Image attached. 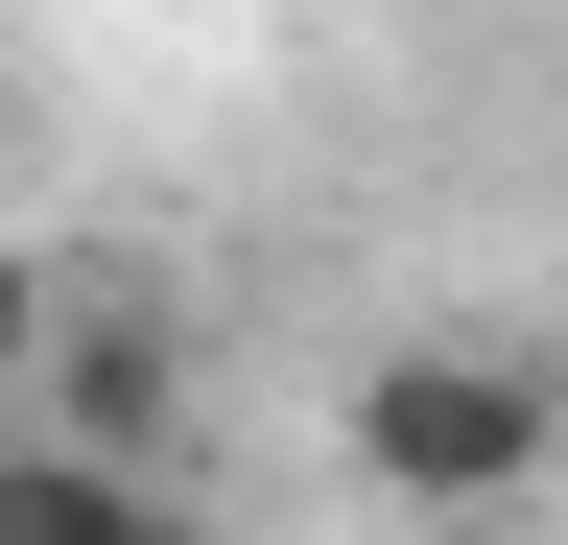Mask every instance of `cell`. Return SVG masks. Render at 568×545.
Listing matches in <instances>:
<instances>
[{"label":"cell","mask_w":568,"mask_h":545,"mask_svg":"<svg viewBox=\"0 0 568 545\" xmlns=\"http://www.w3.org/2000/svg\"><path fill=\"white\" fill-rule=\"evenodd\" d=\"M0 545H213L166 474H95V451H48V427H0Z\"/></svg>","instance_id":"3"},{"label":"cell","mask_w":568,"mask_h":545,"mask_svg":"<svg viewBox=\"0 0 568 545\" xmlns=\"http://www.w3.org/2000/svg\"><path fill=\"white\" fill-rule=\"evenodd\" d=\"M48 309H71V285H48V261H24V238H0V403H24V380H48Z\"/></svg>","instance_id":"4"},{"label":"cell","mask_w":568,"mask_h":545,"mask_svg":"<svg viewBox=\"0 0 568 545\" xmlns=\"http://www.w3.org/2000/svg\"><path fill=\"white\" fill-rule=\"evenodd\" d=\"M24 403H48V451H95V474H166V451H190V332H166V285H71Z\"/></svg>","instance_id":"2"},{"label":"cell","mask_w":568,"mask_h":545,"mask_svg":"<svg viewBox=\"0 0 568 545\" xmlns=\"http://www.w3.org/2000/svg\"><path fill=\"white\" fill-rule=\"evenodd\" d=\"M545 451H568V380L521 332H379V356H355V474H379L403 522H497Z\"/></svg>","instance_id":"1"}]
</instances>
